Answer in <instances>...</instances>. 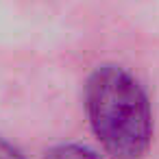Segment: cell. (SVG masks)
Returning <instances> with one entry per match:
<instances>
[{
	"label": "cell",
	"mask_w": 159,
	"mask_h": 159,
	"mask_svg": "<svg viewBox=\"0 0 159 159\" xmlns=\"http://www.w3.org/2000/svg\"><path fill=\"white\" fill-rule=\"evenodd\" d=\"M94 137L113 159H144L152 144V109L139 81L116 63L98 66L85 83Z\"/></svg>",
	"instance_id": "cell-1"
},
{
	"label": "cell",
	"mask_w": 159,
	"mask_h": 159,
	"mask_svg": "<svg viewBox=\"0 0 159 159\" xmlns=\"http://www.w3.org/2000/svg\"><path fill=\"white\" fill-rule=\"evenodd\" d=\"M44 159H102L100 155H96L92 148L83 146V144H57L52 146Z\"/></svg>",
	"instance_id": "cell-2"
},
{
	"label": "cell",
	"mask_w": 159,
	"mask_h": 159,
	"mask_svg": "<svg viewBox=\"0 0 159 159\" xmlns=\"http://www.w3.org/2000/svg\"><path fill=\"white\" fill-rule=\"evenodd\" d=\"M0 159H26L13 144H9L7 139L0 137Z\"/></svg>",
	"instance_id": "cell-3"
}]
</instances>
